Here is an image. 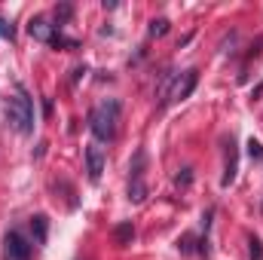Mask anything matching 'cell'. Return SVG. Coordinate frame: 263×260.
Here are the masks:
<instances>
[{
    "label": "cell",
    "mask_w": 263,
    "mask_h": 260,
    "mask_svg": "<svg viewBox=\"0 0 263 260\" xmlns=\"http://www.w3.org/2000/svg\"><path fill=\"white\" fill-rule=\"evenodd\" d=\"M168 25H172L168 18H153L150 22V37H165L168 34Z\"/></svg>",
    "instance_id": "14"
},
{
    "label": "cell",
    "mask_w": 263,
    "mask_h": 260,
    "mask_svg": "<svg viewBox=\"0 0 263 260\" xmlns=\"http://www.w3.org/2000/svg\"><path fill=\"white\" fill-rule=\"evenodd\" d=\"M49 46H55V49H77V40L65 37L62 31H55V34H52V40H49Z\"/></svg>",
    "instance_id": "13"
},
{
    "label": "cell",
    "mask_w": 263,
    "mask_h": 260,
    "mask_svg": "<svg viewBox=\"0 0 263 260\" xmlns=\"http://www.w3.org/2000/svg\"><path fill=\"white\" fill-rule=\"evenodd\" d=\"M190 181H193V169H184V172L178 175V181H175V184L184 190V187H190Z\"/></svg>",
    "instance_id": "17"
},
{
    "label": "cell",
    "mask_w": 263,
    "mask_h": 260,
    "mask_svg": "<svg viewBox=\"0 0 263 260\" xmlns=\"http://www.w3.org/2000/svg\"><path fill=\"white\" fill-rule=\"evenodd\" d=\"M181 77H184V80L175 77V86H172L168 101H187V98L193 95V89H196V83H199V70L196 67H190V70H184Z\"/></svg>",
    "instance_id": "4"
},
{
    "label": "cell",
    "mask_w": 263,
    "mask_h": 260,
    "mask_svg": "<svg viewBox=\"0 0 263 260\" xmlns=\"http://www.w3.org/2000/svg\"><path fill=\"white\" fill-rule=\"evenodd\" d=\"M70 18H73V6H70V3H59V6H55V28L67 25Z\"/></svg>",
    "instance_id": "11"
},
{
    "label": "cell",
    "mask_w": 263,
    "mask_h": 260,
    "mask_svg": "<svg viewBox=\"0 0 263 260\" xmlns=\"http://www.w3.org/2000/svg\"><path fill=\"white\" fill-rule=\"evenodd\" d=\"M260 95H263V83H260V86H254V92H251V98H260Z\"/></svg>",
    "instance_id": "21"
},
{
    "label": "cell",
    "mask_w": 263,
    "mask_h": 260,
    "mask_svg": "<svg viewBox=\"0 0 263 260\" xmlns=\"http://www.w3.org/2000/svg\"><path fill=\"white\" fill-rule=\"evenodd\" d=\"M31 251H34V245L18 230H9L3 236V257L6 260H31Z\"/></svg>",
    "instance_id": "3"
},
{
    "label": "cell",
    "mask_w": 263,
    "mask_h": 260,
    "mask_svg": "<svg viewBox=\"0 0 263 260\" xmlns=\"http://www.w3.org/2000/svg\"><path fill=\"white\" fill-rule=\"evenodd\" d=\"M83 73H86V67H73V73H70V86H77V83L83 80Z\"/></svg>",
    "instance_id": "19"
},
{
    "label": "cell",
    "mask_w": 263,
    "mask_h": 260,
    "mask_svg": "<svg viewBox=\"0 0 263 260\" xmlns=\"http://www.w3.org/2000/svg\"><path fill=\"white\" fill-rule=\"evenodd\" d=\"M120 101L117 98H107L101 101L98 107H92L89 114V129L98 141H114L117 138V123H120Z\"/></svg>",
    "instance_id": "2"
},
{
    "label": "cell",
    "mask_w": 263,
    "mask_h": 260,
    "mask_svg": "<svg viewBox=\"0 0 263 260\" xmlns=\"http://www.w3.org/2000/svg\"><path fill=\"white\" fill-rule=\"evenodd\" d=\"M55 31H59V28H55V25H49V22H46V18H40V15L28 22V34H31L34 40H43V43H49Z\"/></svg>",
    "instance_id": "6"
},
{
    "label": "cell",
    "mask_w": 263,
    "mask_h": 260,
    "mask_svg": "<svg viewBox=\"0 0 263 260\" xmlns=\"http://www.w3.org/2000/svg\"><path fill=\"white\" fill-rule=\"evenodd\" d=\"M248 254H251V260H263V242L257 236L248 239Z\"/></svg>",
    "instance_id": "15"
},
{
    "label": "cell",
    "mask_w": 263,
    "mask_h": 260,
    "mask_svg": "<svg viewBox=\"0 0 263 260\" xmlns=\"http://www.w3.org/2000/svg\"><path fill=\"white\" fill-rule=\"evenodd\" d=\"M3 110H6V123L18 135H31L34 132V101H31V95H28V89L22 83H15V95L6 98Z\"/></svg>",
    "instance_id": "1"
},
{
    "label": "cell",
    "mask_w": 263,
    "mask_h": 260,
    "mask_svg": "<svg viewBox=\"0 0 263 260\" xmlns=\"http://www.w3.org/2000/svg\"><path fill=\"white\" fill-rule=\"evenodd\" d=\"M43 117H52V98L43 101Z\"/></svg>",
    "instance_id": "20"
},
{
    "label": "cell",
    "mask_w": 263,
    "mask_h": 260,
    "mask_svg": "<svg viewBox=\"0 0 263 260\" xmlns=\"http://www.w3.org/2000/svg\"><path fill=\"white\" fill-rule=\"evenodd\" d=\"M31 233H34V242H37V245L46 242V236H49V220H46V214H34V217H31Z\"/></svg>",
    "instance_id": "8"
},
{
    "label": "cell",
    "mask_w": 263,
    "mask_h": 260,
    "mask_svg": "<svg viewBox=\"0 0 263 260\" xmlns=\"http://www.w3.org/2000/svg\"><path fill=\"white\" fill-rule=\"evenodd\" d=\"M178 251H181V254H193V251H199L196 236H193V233H184V236L178 239Z\"/></svg>",
    "instance_id": "12"
},
{
    "label": "cell",
    "mask_w": 263,
    "mask_h": 260,
    "mask_svg": "<svg viewBox=\"0 0 263 260\" xmlns=\"http://www.w3.org/2000/svg\"><path fill=\"white\" fill-rule=\"evenodd\" d=\"M129 199L132 202H144L147 199V181L144 178H129Z\"/></svg>",
    "instance_id": "10"
},
{
    "label": "cell",
    "mask_w": 263,
    "mask_h": 260,
    "mask_svg": "<svg viewBox=\"0 0 263 260\" xmlns=\"http://www.w3.org/2000/svg\"><path fill=\"white\" fill-rule=\"evenodd\" d=\"M248 156H251V159H260L263 156V144L260 141H254V138L248 141Z\"/></svg>",
    "instance_id": "16"
},
{
    "label": "cell",
    "mask_w": 263,
    "mask_h": 260,
    "mask_svg": "<svg viewBox=\"0 0 263 260\" xmlns=\"http://www.w3.org/2000/svg\"><path fill=\"white\" fill-rule=\"evenodd\" d=\"M12 34H15V31H12V25H6V22L0 18V37H3V40H12Z\"/></svg>",
    "instance_id": "18"
},
{
    "label": "cell",
    "mask_w": 263,
    "mask_h": 260,
    "mask_svg": "<svg viewBox=\"0 0 263 260\" xmlns=\"http://www.w3.org/2000/svg\"><path fill=\"white\" fill-rule=\"evenodd\" d=\"M86 172H89V181H101V172H104V150L98 144H89L86 147Z\"/></svg>",
    "instance_id": "5"
},
{
    "label": "cell",
    "mask_w": 263,
    "mask_h": 260,
    "mask_svg": "<svg viewBox=\"0 0 263 260\" xmlns=\"http://www.w3.org/2000/svg\"><path fill=\"white\" fill-rule=\"evenodd\" d=\"M132 239H135V227H132V220H126V224H117V227H114V242H117L120 248L132 245Z\"/></svg>",
    "instance_id": "9"
},
{
    "label": "cell",
    "mask_w": 263,
    "mask_h": 260,
    "mask_svg": "<svg viewBox=\"0 0 263 260\" xmlns=\"http://www.w3.org/2000/svg\"><path fill=\"white\" fill-rule=\"evenodd\" d=\"M236 172H239V153H236V141L230 138V144H227V169H223V187H230L233 181H236Z\"/></svg>",
    "instance_id": "7"
}]
</instances>
